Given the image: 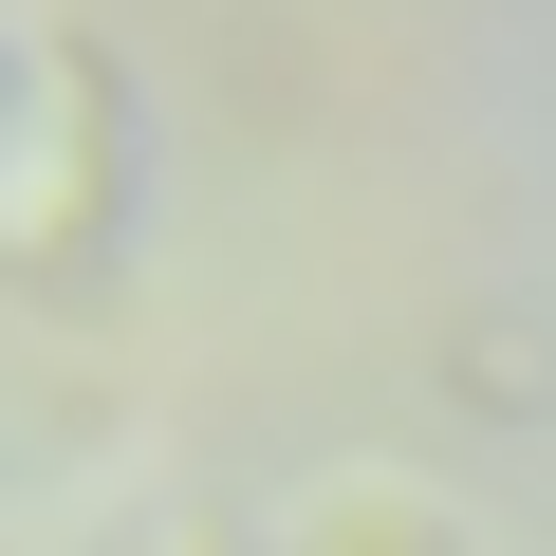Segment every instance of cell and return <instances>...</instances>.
<instances>
[{
	"instance_id": "cell-3",
	"label": "cell",
	"mask_w": 556,
	"mask_h": 556,
	"mask_svg": "<svg viewBox=\"0 0 556 556\" xmlns=\"http://www.w3.org/2000/svg\"><path fill=\"white\" fill-rule=\"evenodd\" d=\"M93 556H260V538H223V501H186V482H167V501H130Z\"/></svg>"
},
{
	"instance_id": "cell-2",
	"label": "cell",
	"mask_w": 556,
	"mask_h": 556,
	"mask_svg": "<svg viewBox=\"0 0 556 556\" xmlns=\"http://www.w3.org/2000/svg\"><path fill=\"white\" fill-rule=\"evenodd\" d=\"M260 556H482V538H464V501H445V482H408V464H334V482L278 501V538H260Z\"/></svg>"
},
{
	"instance_id": "cell-1",
	"label": "cell",
	"mask_w": 556,
	"mask_h": 556,
	"mask_svg": "<svg viewBox=\"0 0 556 556\" xmlns=\"http://www.w3.org/2000/svg\"><path fill=\"white\" fill-rule=\"evenodd\" d=\"M130 186H149V112H130L112 38L93 20H20L0 38V278L75 298L130 241Z\"/></svg>"
}]
</instances>
